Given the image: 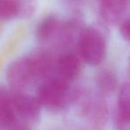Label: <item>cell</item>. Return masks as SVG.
Masks as SVG:
<instances>
[{
  "mask_svg": "<svg viewBox=\"0 0 130 130\" xmlns=\"http://www.w3.org/2000/svg\"><path fill=\"white\" fill-rule=\"evenodd\" d=\"M36 97L41 106L52 111H59L72 99L70 82L57 77L42 82Z\"/></svg>",
  "mask_w": 130,
  "mask_h": 130,
  "instance_id": "6da1fadb",
  "label": "cell"
},
{
  "mask_svg": "<svg viewBox=\"0 0 130 130\" xmlns=\"http://www.w3.org/2000/svg\"><path fill=\"white\" fill-rule=\"evenodd\" d=\"M79 51L86 63L90 65H98L105 58V40L98 30L88 28L80 35Z\"/></svg>",
  "mask_w": 130,
  "mask_h": 130,
  "instance_id": "7a4b0ae2",
  "label": "cell"
},
{
  "mask_svg": "<svg viewBox=\"0 0 130 130\" xmlns=\"http://www.w3.org/2000/svg\"><path fill=\"white\" fill-rule=\"evenodd\" d=\"M6 78L12 90L21 92L37 81V75L30 56L18 58L11 63L7 68Z\"/></svg>",
  "mask_w": 130,
  "mask_h": 130,
  "instance_id": "3957f363",
  "label": "cell"
},
{
  "mask_svg": "<svg viewBox=\"0 0 130 130\" xmlns=\"http://www.w3.org/2000/svg\"><path fill=\"white\" fill-rule=\"evenodd\" d=\"M16 116L27 123L36 122L41 114V104L36 97H33L21 91L11 90Z\"/></svg>",
  "mask_w": 130,
  "mask_h": 130,
  "instance_id": "277c9868",
  "label": "cell"
},
{
  "mask_svg": "<svg viewBox=\"0 0 130 130\" xmlns=\"http://www.w3.org/2000/svg\"><path fill=\"white\" fill-rule=\"evenodd\" d=\"M80 71V59L73 53H66L57 59L56 77L71 82Z\"/></svg>",
  "mask_w": 130,
  "mask_h": 130,
  "instance_id": "5b68a950",
  "label": "cell"
},
{
  "mask_svg": "<svg viewBox=\"0 0 130 130\" xmlns=\"http://www.w3.org/2000/svg\"><path fill=\"white\" fill-rule=\"evenodd\" d=\"M0 118L4 127L10 128L17 120L11 91L0 86Z\"/></svg>",
  "mask_w": 130,
  "mask_h": 130,
  "instance_id": "8992f818",
  "label": "cell"
},
{
  "mask_svg": "<svg viewBox=\"0 0 130 130\" xmlns=\"http://www.w3.org/2000/svg\"><path fill=\"white\" fill-rule=\"evenodd\" d=\"M130 123V83L124 84L118 97V125Z\"/></svg>",
  "mask_w": 130,
  "mask_h": 130,
  "instance_id": "52a82bcc",
  "label": "cell"
},
{
  "mask_svg": "<svg viewBox=\"0 0 130 130\" xmlns=\"http://www.w3.org/2000/svg\"><path fill=\"white\" fill-rule=\"evenodd\" d=\"M101 14L106 21L114 22L126 8V0H101Z\"/></svg>",
  "mask_w": 130,
  "mask_h": 130,
  "instance_id": "ba28073f",
  "label": "cell"
},
{
  "mask_svg": "<svg viewBox=\"0 0 130 130\" xmlns=\"http://www.w3.org/2000/svg\"><path fill=\"white\" fill-rule=\"evenodd\" d=\"M59 21L56 16H48L44 20H43V21L40 22L38 26L37 31H36L37 38L41 41L48 40L51 37L53 36L54 33L57 32V30L59 29Z\"/></svg>",
  "mask_w": 130,
  "mask_h": 130,
  "instance_id": "9c48e42d",
  "label": "cell"
},
{
  "mask_svg": "<svg viewBox=\"0 0 130 130\" xmlns=\"http://www.w3.org/2000/svg\"><path fill=\"white\" fill-rule=\"evenodd\" d=\"M20 15V0H0V21H8Z\"/></svg>",
  "mask_w": 130,
  "mask_h": 130,
  "instance_id": "30bf717a",
  "label": "cell"
},
{
  "mask_svg": "<svg viewBox=\"0 0 130 130\" xmlns=\"http://www.w3.org/2000/svg\"><path fill=\"white\" fill-rule=\"evenodd\" d=\"M98 85L104 92H111L116 86V78L113 73L111 71H104L100 73Z\"/></svg>",
  "mask_w": 130,
  "mask_h": 130,
  "instance_id": "8fae6325",
  "label": "cell"
},
{
  "mask_svg": "<svg viewBox=\"0 0 130 130\" xmlns=\"http://www.w3.org/2000/svg\"><path fill=\"white\" fill-rule=\"evenodd\" d=\"M120 33L126 40L130 42V19L125 21L120 27Z\"/></svg>",
  "mask_w": 130,
  "mask_h": 130,
  "instance_id": "7c38bea8",
  "label": "cell"
},
{
  "mask_svg": "<svg viewBox=\"0 0 130 130\" xmlns=\"http://www.w3.org/2000/svg\"><path fill=\"white\" fill-rule=\"evenodd\" d=\"M11 130H31V127L28 123L24 122L22 120H16L15 123L10 127Z\"/></svg>",
  "mask_w": 130,
  "mask_h": 130,
  "instance_id": "4fadbf2b",
  "label": "cell"
},
{
  "mask_svg": "<svg viewBox=\"0 0 130 130\" xmlns=\"http://www.w3.org/2000/svg\"><path fill=\"white\" fill-rule=\"evenodd\" d=\"M4 124H3V121H2V120H1V118H0V129L1 128H4Z\"/></svg>",
  "mask_w": 130,
  "mask_h": 130,
  "instance_id": "5bb4252c",
  "label": "cell"
}]
</instances>
